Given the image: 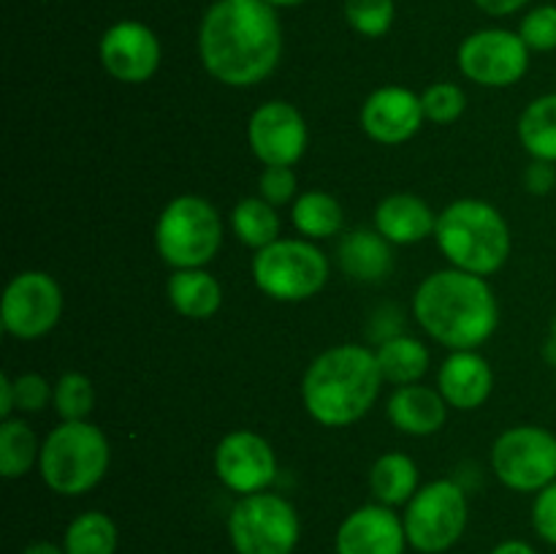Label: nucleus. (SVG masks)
I'll list each match as a JSON object with an SVG mask.
<instances>
[{"instance_id":"obj_1","label":"nucleus","mask_w":556,"mask_h":554,"mask_svg":"<svg viewBox=\"0 0 556 554\" xmlns=\"http://www.w3.org/2000/svg\"><path fill=\"white\" fill-rule=\"evenodd\" d=\"M204 68L228 87H253L277 68L282 30L266 0H217L199 30Z\"/></svg>"},{"instance_id":"obj_2","label":"nucleus","mask_w":556,"mask_h":554,"mask_svg":"<svg viewBox=\"0 0 556 554\" xmlns=\"http://www.w3.org/2000/svg\"><path fill=\"white\" fill-rule=\"evenodd\" d=\"M413 313L429 337L454 351H476L500 324L492 286L481 275L462 269L429 275L418 286Z\"/></svg>"},{"instance_id":"obj_3","label":"nucleus","mask_w":556,"mask_h":554,"mask_svg":"<svg viewBox=\"0 0 556 554\" xmlns=\"http://www.w3.org/2000/svg\"><path fill=\"white\" fill-rule=\"evenodd\" d=\"M383 383L378 356L364 345H337L320 353L302 380V400L324 427H348L367 416Z\"/></svg>"},{"instance_id":"obj_4","label":"nucleus","mask_w":556,"mask_h":554,"mask_svg":"<svg viewBox=\"0 0 556 554\" xmlns=\"http://www.w3.org/2000/svg\"><path fill=\"white\" fill-rule=\"evenodd\" d=\"M440 250L454 269L470 275H494L510 255V231L492 204L462 199L445 206L434 228Z\"/></svg>"},{"instance_id":"obj_5","label":"nucleus","mask_w":556,"mask_h":554,"mask_svg":"<svg viewBox=\"0 0 556 554\" xmlns=\"http://www.w3.org/2000/svg\"><path fill=\"white\" fill-rule=\"evenodd\" d=\"M109 440L96 424L63 421L43 440L38 470L52 492L79 498L101 483L109 470Z\"/></svg>"},{"instance_id":"obj_6","label":"nucleus","mask_w":556,"mask_h":554,"mask_svg":"<svg viewBox=\"0 0 556 554\" xmlns=\"http://www.w3.org/2000/svg\"><path fill=\"white\" fill-rule=\"evenodd\" d=\"M155 244L174 269H204L223 244L220 215L201 196H177L157 217Z\"/></svg>"},{"instance_id":"obj_7","label":"nucleus","mask_w":556,"mask_h":554,"mask_svg":"<svg viewBox=\"0 0 556 554\" xmlns=\"http://www.w3.org/2000/svg\"><path fill=\"white\" fill-rule=\"evenodd\" d=\"M228 538L237 554H293L302 521L280 494H244L228 514Z\"/></svg>"},{"instance_id":"obj_8","label":"nucleus","mask_w":556,"mask_h":554,"mask_svg":"<svg viewBox=\"0 0 556 554\" xmlns=\"http://www.w3.org/2000/svg\"><path fill=\"white\" fill-rule=\"evenodd\" d=\"M253 280L266 297L280 302H304L324 291L329 261L304 239H277L253 259Z\"/></svg>"},{"instance_id":"obj_9","label":"nucleus","mask_w":556,"mask_h":554,"mask_svg":"<svg viewBox=\"0 0 556 554\" xmlns=\"http://www.w3.org/2000/svg\"><path fill=\"white\" fill-rule=\"evenodd\" d=\"M467 516V498L462 487L448 478L427 483L413 494L407 503L405 516V532L407 543L421 554H443L465 536Z\"/></svg>"},{"instance_id":"obj_10","label":"nucleus","mask_w":556,"mask_h":554,"mask_svg":"<svg viewBox=\"0 0 556 554\" xmlns=\"http://www.w3.org/2000/svg\"><path fill=\"white\" fill-rule=\"evenodd\" d=\"M492 467L514 492H541L556 481V438L543 427H514L494 440Z\"/></svg>"},{"instance_id":"obj_11","label":"nucleus","mask_w":556,"mask_h":554,"mask_svg":"<svg viewBox=\"0 0 556 554\" xmlns=\"http://www.w3.org/2000/svg\"><path fill=\"white\" fill-rule=\"evenodd\" d=\"M63 315V291L47 272H22L5 286L0 320L16 340H38L58 326Z\"/></svg>"},{"instance_id":"obj_12","label":"nucleus","mask_w":556,"mask_h":554,"mask_svg":"<svg viewBox=\"0 0 556 554\" xmlns=\"http://www.w3.org/2000/svg\"><path fill=\"white\" fill-rule=\"evenodd\" d=\"M530 47L519 33L478 30L459 47V68L467 79L483 87H510L527 74Z\"/></svg>"},{"instance_id":"obj_13","label":"nucleus","mask_w":556,"mask_h":554,"mask_svg":"<svg viewBox=\"0 0 556 554\" xmlns=\"http://www.w3.org/2000/svg\"><path fill=\"white\" fill-rule=\"evenodd\" d=\"M248 141L264 166H293L307 150V123L293 103L269 101L250 117Z\"/></svg>"},{"instance_id":"obj_14","label":"nucleus","mask_w":556,"mask_h":554,"mask_svg":"<svg viewBox=\"0 0 556 554\" xmlns=\"http://www.w3.org/2000/svg\"><path fill=\"white\" fill-rule=\"evenodd\" d=\"M215 473L231 492L258 494L266 492L277 476V456L261 435L237 429L220 440L215 451Z\"/></svg>"},{"instance_id":"obj_15","label":"nucleus","mask_w":556,"mask_h":554,"mask_svg":"<svg viewBox=\"0 0 556 554\" xmlns=\"http://www.w3.org/2000/svg\"><path fill=\"white\" fill-rule=\"evenodd\" d=\"M98 54L109 76L125 85H141L161 65V41L147 25L125 20L103 33Z\"/></svg>"},{"instance_id":"obj_16","label":"nucleus","mask_w":556,"mask_h":554,"mask_svg":"<svg viewBox=\"0 0 556 554\" xmlns=\"http://www.w3.org/2000/svg\"><path fill=\"white\" fill-rule=\"evenodd\" d=\"M424 103L407 87H380L364 101L362 128L380 144H402L413 139L424 123Z\"/></svg>"},{"instance_id":"obj_17","label":"nucleus","mask_w":556,"mask_h":554,"mask_svg":"<svg viewBox=\"0 0 556 554\" xmlns=\"http://www.w3.org/2000/svg\"><path fill=\"white\" fill-rule=\"evenodd\" d=\"M405 521L389 505H362L340 525L337 554H405Z\"/></svg>"},{"instance_id":"obj_18","label":"nucleus","mask_w":556,"mask_h":554,"mask_svg":"<svg viewBox=\"0 0 556 554\" xmlns=\"http://www.w3.org/2000/svg\"><path fill=\"white\" fill-rule=\"evenodd\" d=\"M438 386L448 405L459 411H476L492 394L494 373L481 353L454 351L440 367Z\"/></svg>"},{"instance_id":"obj_19","label":"nucleus","mask_w":556,"mask_h":554,"mask_svg":"<svg viewBox=\"0 0 556 554\" xmlns=\"http://www.w3.org/2000/svg\"><path fill=\"white\" fill-rule=\"evenodd\" d=\"M375 228L391 244H413L427 239L438 228V217L424 199L413 193L386 196L375 210Z\"/></svg>"},{"instance_id":"obj_20","label":"nucleus","mask_w":556,"mask_h":554,"mask_svg":"<svg viewBox=\"0 0 556 554\" xmlns=\"http://www.w3.org/2000/svg\"><path fill=\"white\" fill-rule=\"evenodd\" d=\"M445 405L448 402L443 400V394L429 386H400L389 400V418L400 432L424 438L443 427L445 416H448Z\"/></svg>"},{"instance_id":"obj_21","label":"nucleus","mask_w":556,"mask_h":554,"mask_svg":"<svg viewBox=\"0 0 556 554\" xmlns=\"http://www.w3.org/2000/svg\"><path fill=\"white\" fill-rule=\"evenodd\" d=\"M337 259H340L345 275L362 282L383 280L394 266L391 242L380 231H369V228H356V231L345 234L340 250H337Z\"/></svg>"},{"instance_id":"obj_22","label":"nucleus","mask_w":556,"mask_h":554,"mask_svg":"<svg viewBox=\"0 0 556 554\" xmlns=\"http://www.w3.org/2000/svg\"><path fill=\"white\" fill-rule=\"evenodd\" d=\"M168 302L185 318H212L223 302L220 282L204 269H177L168 280Z\"/></svg>"},{"instance_id":"obj_23","label":"nucleus","mask_w":556,"mask_h":554,"mask_svg":"<svg viewBox=\"0 0 556 554\" xmlns=\"http://www.w3.org/2000/svg\"><path fill=\"white\" fill-rule=\"evenodd\" d=\"M369 489L380 505H407L418 492V467L407 454L391 451L372 465L369 473Z\"/></svg>"},{"instance_id":"obj_24","label":"nucleus","mask_w":556,"mask_h":554,"mask_svg":"<svg viewBox=\"0 0 556 554\" xmlns=\"http://www.w3.org/2000/svg\"><path fill=\"white\" fill-rule=\"evenodd\" d=\"M375 356H378L383 380H391L396 386L418 383L429 369L427 345L407 335H394L383 340V345L375 351Z\"/></svg>"},{"instance_id":"obj_25","label":"nucleus","mask_w":556,"mask_h":554,"mask_svg":"<svg viewBox=\"0 0 556 554\" xmlns=\"http://www.w3.org/2000/svg\"><path fill=\"white\" fill-rule=\"evenodd\" d=\"M519 139L535 161L556 163V92L535 98L521 112Z\"/></svg>"},{"instance_id":"obj_26","label":"nucleus","mask_w":556,"mask_h":554,"mask_svg":"<svg viewBox=\"0 0 556 554\" xmlns=\"http://www.w3.org/2000/svg\"><path fill=\"white\" fill-rule=\"evenodd\" d=\"M293 226L309 239L334 237L345 226V212L340 201L326 190H307L293 204Z\"/></svg>"},{"instance_id":"obj_27","label":"nucleus","mask_w":556,"mask_h":554,"mask_svg":"<svg viewBox=\"0 0 556 554\" xmlns=\"http://www.w3.org/2000/svg\"><path fill=\"white\" fill-rule=\"evenodd\" d=\"M233 234L242 239L248 248L264 250L271 242L280 239V215H277L275 204L266 199H244L233 206L231 212Z\"/></svg>"},{"instance_id":"obj_28","label":"nucleus","mask_w":556,"mask_h":554,"mask_svg":"<svg viewBox=\"0 0 556 554\" xmlns=\"http://www.w3.org/2000/svg\"><path fill=\"white\" fill-rule=\"evenodd\" d=\"M65 554H114L117 552V525L101 511H85L65 527Z\"/></svg>"},{"instance_id":"obj_29","label":"nucleus","mask_w":556,"mask_h":554,"mask_svg":"<svg viewBox=\"0 0 556 554\" xmlns=\"http://www.w3.org/2000/svg\"><path fill=\"white\" fill-rule=\"evenodd\" d=\"M41 456L36 432L22 418H5L0 424V476L22 478Z\"/></svg>"},{"instance_id":"obj_30","label":"nucleus","mask_w":556,"mask_h":554,"mask_svg":"<svg viewBox=\"0 0 556 554\" xmlns=\"http://www.w3.org/2000/svg\"><path fill=\"white\" fill-rule=\"evenodd\" d=\"M52 402L63 421H85L96 405V391H92L90 378L81 373H65L54 386Z\"/></svg>"},{"instance_id":"obj_31","label":"nucleus","mask_w":556,"mask_h":554,"mask_svg":"<svg viewBox=\"0 0 556 554\" xmlns=\"http://www.w3.org/2000/svg\"><path fill=\"white\" fill-rule=\"evenodd\" d=\"M345 16L353 30L378 38L394 22V0H345Z\"/></svg>"},{"instance_id":"obj_32","label":"nucleus","mask_w":556,"mask_h":554,"mask_svg":"<svg viewBox=\"0 0 556 554\" xmlns=\"http://www.w3.org/2000/svg\"><path fill=\"white\" fill-rule=\"evenodd\" d=\"M421 103H424V117L432 119V123L438 125H448L462 117V112H465L467 106V98L462 87L451 85V81H438V85L424 90Z\"/></svg>"},{"instance_id":"obj_33","label":"nucleus","mask_w":556,"mask_h":554,"mask_svg":"<svg viewBox=\"0 0 556 554\" xmlns=\"http://www.w3.org/2000/svg\"><path fill=\"white\" fill-rule=\"evenodd\" d=\"M519 36L535 52H552V49H556V5L532 9L521 20Z\"/></svg>"},{"instance_id":"obj_34","label":"nucleus","mask_w":556,"mask_h":554,"mask_svg":"<svg viewBox=\"0 0 556 554\" xmlns=\"http://www.w3.org/2000/svg\"><path fill=\"white\" fill-rule=\"evenodd\" d=\"M258 190L261 199H266L269 204H288L296 196V174L291 172V166H266L258 179Z\"/></svg>"},{"instance_id":"obj_35","label":"nucleus","mask_w":556,"mask_h":554,"mask_svg":"<svg viewBox=\"0 0 556 554\" xmlns=\"http://www.w3.org/2000/svg\"><path fill=\"white\" fill-rule=\"evenodd\" d=\"M54 394V389H49L47 378L36 373H25L20 378H14V396L16 407L22 413H38L49 402V396Z\"/></svg>"},{"instance_id":"obj_36","label":"nucleus","mask_w":556,"mask_h":554,"mask_svg":"<svg viewBox=\"0 0 556 554\" xmlns=\"http://www.w3.org/2000/svg\"><path fill=\"white\" fill-rule=\"evenodd\" d=\"M532 527L543 541L556 546V481L538 492L532 503Z\"/></svg>"},{"instance_id":"obj_37","label":"nucleus","mask_w":556,"mask_h":554,"mask_svg":"<svg viewBox=\"0 0 556 554\" xmlns=\"http://www.w3.org/2000/svg\"><path fill=\"white\" fill-rule=\"evenodd\" d=\"M525 182H527V190H530V193H535V196L552 193L554 185H556V168H554V163H548V161H535L530 168H527Z\"/></svg>"},{"instance_id":"obj_38","label":"nucleus","mask_w":556,"mask_h":554,"mask_svg":"<svg viewBox=\"0 0 556 554\" xmlns=\"http://www.w3.org/2000/svg\"><path fill=\"white\" fill-rule=\"evenodd\" d=\"M525 3L527 0H476L478 9L486 11V14L492 16H508L514 14V11H519Z\"/></svg>"},{"instance_id":"obj_39","label":"nucleus","mask_w":556,"mask_h":554,"mask_svg":"<svg viewBox=\"0 0 556 554\" xmlns=\"http://www.w3.org/2000/svg\"><path fill=\"white\" fill-rule=\"evenodd\" d=\"M16 407V396H14V378L9 375H0V418H11V411Z\"/></svg>"},{"instance_id":"obj_40","label":"nucleus","mask_w":556,"mask_h":554,"mask_svg":"<svg viewBox=\"0 0 556 554\" xmlns=\"http://www.w3.org/2000/svg\"><path fill=\"white\" fill-rule=\"evenodd\" d=\"M492 554H535L527 541H503L492 549Z\"/></svg>"},{"instance_id":"obj_41","label":"nucleus","mask_w":556,"mask_h":554,"mask_svg":"<svg viewBox=\"0 0 556 554\" xmlns=\"http://www.w3.org/2000/svg\"><path fill=\"white\" fill-rule=\"evenodd\" d=\"M22 554H65V549L52 541H36L30 543V546H25V552Z\"/></svg>"},{"instance_id":"obj_42","label":"nucleus","mask_w":556,"mask_h":554,"mask_svg":"<svg viewBox=\"0 0 556 554\" xmlns=\"http://www.w3.org/2000/svg\"><path fill=\"white\" fill-rule=\"evenodd\" d=\"M546 356L556 364V318H554V324H552V340H548V345H546Z\"/></svg>"},{"instance_id":"obj_43","label":"nucleus","mask_w":556,"mask_h":554,"mask_svg":"<svg viewBox=\"0 0 556 554\" xmlns=\"http://www.w3.org/2000/svg\"><path fill=\"white\" fill-rule=\"evenodd\" d=\"M266 3L275 5V9L277 5H282V9H286V5H299V3H304V0H266Z\"/></svg>"}]
</instances>
